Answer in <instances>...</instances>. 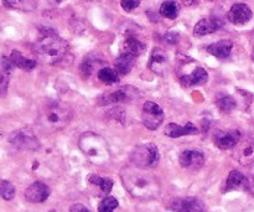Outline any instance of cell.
<instances>
[{
  "mask_svg": "<svg viewBox=\"0 0 254 212\" xmlns=\"http://www.w3.org/2000/svg\"><path fill=\"white\" fill-rule=\"evenodd\" d=\"M169 209L175 212H203L205 205L197 198H175L169 203Z\"/></svg>",
  "mask_w": 254,
  "mask_h": 212,
  "instance_id": "cell-9",
  "label": "cell"
},
{
  "mask_svg": "<svg viewBox=\"0 0 254 212\" xmlns=\"http://www.w3.org/2000/svg\"><path fill=\"white\" fill-rule=\"evenodd\" d=\"M160 160L159 149L155 144L145 143L135 146L130 154V163L141 169L154 168Z\"/></svg>",
  "mask_w": 254,
  "mask_h": 212,
  "instance_id": "cell-5",
  "label": "cell"
},
{
  "mask_svg": "<svg viewBox=\"0 0 254 212\" xmlns=\"http://www.w3.org/2000/svg\"><path fill=\"white\" fill-rule=\"evenodd\" d=\"M0 64H1V67H2V71L5 72H11L12 69H14V64H12L11 59L10 57H6V56H2L1 59H0Z\"/></svg>",
  "mask_w": 254,
  "mask_h": 212,
  "instance_id": "cell-33",
  "label": "cell"
},
{
  "mask_svg": "<svg viewBox=\"0 0 254 212\" xmlns=\"http://www.w3.org/2000/svg\"><path fill=\"white\" fill-rule=\"evenodd\" d=\"M236 160L240 161L243 166H251L254 164V139H241L235 148Z\"/></svg>",
  "mask_w": 254,
  "mask_h": 212,
  "instance_id": "cell-10",
  "label": "cell"
},
{
  "mask_svg": "<svg viewBox=\"0 0 254 212\" xmlns=\"http://www.w3.org/2000/svg\"><path fill=\"white\" fill-rule=\"evenodd\" d=\"M98 78L106 84H114L119 81V73L116 70L103 67L98 71Z\"/></svg>",
  "mask_w": 254,
  "mask_h": 212,
  "instance_id": "cell-25",
  "label": "cell"
},
{
  "mask_svg": "<svg viewBox=\"0 0 254 212\" xmlns=\"http://www.w3.org/2000/svg\"><path fill=\"white\" fill-rule=\"evenodd\" d=\"M160 15L161 16L166 17V19L174 20L178 17L179 11H180V6H179L178 2L175 0H166L161 4L160 6Z\"/></svg>",
  "mask_w": 254,
  "mask_h": 212,
  "instance_id": "cell-24",
  "label": "cell"
},
{
  "mask_svg": "<svg viewBox=\"0 0 254 212\" xmlns=\"http://www.w3.org/2000/svg\"><path fill=\"white\" fill-rule=\"evenodd\" d=\"M121 5L126 11H133L140 5V0H121Z\"/></svg>",
  "mask_w": 254,
  "mask_h": 212,
  "instance_id": "cell-32",
  "label": "cell"
},
{
  "mask_svg": "<svg viewBox=\"0 0 254 212\" xmlns=\"http://www.w3.org/2000/svg\"><path fill=\"white\" fill-rule=\"evenodd\" d=\"M252 16L253 12L251 10V7L247 4H243V2H237V4L233 5L227 14L230 22H232L235 25L247 24L252 19Z\"/></svg>",
  "mask_w": 254,
  "mask_h": 212,
  "instance_id": "cell-13",
  "label": "cell"
},
{
  "mask_svg": "<svg viewBox=\"0 0 254 212\" xmlns=\"http://www.w3.org/2000/svg\"><path fill=\"white\" fill-rule=\"evenodd\" d=\"M15 196V188L10 181H0V198L4 200L10 201L12 200Z\"/></svg>",
  "mask_w": 254,
  "mask_h": 212,
  "instance_id": "cell-29",
  "label": "cell"
},
{
  "mask_svg": "<svg viewBox=\"0 0 254 212\" xmlns=\"http://www.w3.org/2000/svg\"><path fill=\"white\" fill-rule=\"evenodd\" d=\"M222 26V21L217 17H206V19L200 20L193 27V35L195 36H205L212 32L217 31Z\"/></svg>",
  "mask_w": 254,
  "mask_h": 212,
  "instance_id": "cell-16",
  "label": "cell"
},
{
  "mask_svg": "<svg viewBox=\"0 0 254 212\" xmlns=\"http://www.w3.org/2000/svg\"><path fill=\"white\" fill-rule=\"evenodd\" d=\"M248 188V180L241 171L232 170L228 175L226 181L225 191H235V190H245Z\"/></svg>",
  "mask_w": 254,
  "mask_h": 212,
  "instance_id": "cell-20",
  "label": "cell"
},
{
  "mask_svg": "<svg viewBox=\"0 0 254 212\" xmlns=\"http://www.w3.org/2000/svg\"><path fill=\"white\" fill-rule=\"evenodd\" d=\"M10 141L15 148L21 150H36L40 148V141H37L34 132L29 128H22L12 134Z\"/></svg>",
  "mask_w": 254,
  "mask_h": 212,
  "instance_id": "cell-8",
  "label": "cell"
},
{
  "mask_svg": "<svg viewBox=\"0 0 254 212\" xmlns=\"http://www.w3.org/2000/svg\"><path fill=\"white\" fill-rule=\"evenodd\" d=\"M123 49H124V52H127V54H130V55H133V56L136 57V56H139V55L143 54L144 50H145V45H144L143 42L138 39V37L129 36V37H127L126 41H124Z\"/></svg>",
  "mask_w": 254,
  "mask_h": 212,
  "instance_id": "cell-23",
  "label": "cell"
},
{
  "mask_svg": "<svg viewBox=\"0 0 254 212\" xmlns=\"http://www.w3.org/2000/svg\"><path fill=\"white\" fill-rule=\"evenodd\" d=\"M205 164V156L198 150H185L180 155V165L185 169L198 170Z\"/></svg>",
  "mask_w": 254,
  "mask_h": 212,
  "instance_id": "cell-14",
  "label": "cell"
},
{
  "mask_svg": "<svg viewBox=\"0 0 254 212\" xmlns=\"http://www.w3.org/2000/svg\"><path fill=\"white\" fill-rule=\"evenodd\" d=\"M210 1H213V0H210Z\"/></svg>",
  "mask_w": 254,
  "mask_h": 212,
  "instance_id": "cell-38",
  "label": "cell"
},
{
  "mask_svg": "<svg viewBox=\"0 0 254 212\" xmlns=\"http://www.w3.org/2000/svg\"><path fill=\"white\" fill-rule=\"evenodd\" d=\"M73 112L67 103L61 101H49L40 109L39 121L47 131H62L72 121Z\"/></svg>",
  "mask_w": 254,
  "mask_h": 212,
  "instance_id": "cell-2",
  "label": "cell"
},
{
  "mask_svg": "<svg viewBox=\"0 0 254 212\" xmlns=\"http://www.w3.org/2000/svg\"><path fill=\"white\" fill-rule=\"evenodd\" d=\"M121 180L126 190L139 200H155L161 191L160 181L148 169L126 165L121 170Z\"/></svg>",
  "mask_w": 254,
  "mask_h": 212,
  "instance_id": "cell-1",
  "label": "cell"
},
{
  "mask_svg": "<svg viewBox=\"0 0 254 212\" xmlns=\"http://www.w3.org/2000/svg\"><path fill=\"white\" fill-rule=\"evenodd\" d=\"M233 49V44L231 40L223 39L220 41L215 42V44L207 46V52H210L212 56L217 57V59H227L231 55V51Z\"/></svg>",
  "mask_w": 254,
  "mask_h": 212,
  "instance_id": "cell-19",
  "label": "cell"
},
{
  "mask_svg": "<svg viewBox=\"0 0 254 212\" xmlns=\"http://www.w3.org/2000/svg\"><path fill=\"white\" fill-rule=\"evenodd\" d=\"M50 194L51 190L46 184L36 181L25 190V199L31 204H44L49 199Z\"/></svg>",
  "mask_w": 254,
  "mask_h": 212,
  "instance_id": "cell-11",
  "label": "cell"
},
{
  "mask_svg": "<svg viewBox=\"0 0 254 212\" xmlns=\"http://www.w3.org/2000/svg\"><path fill=\"white\" fill-rule=\"evenodd\" d=\"M78 146L86 158L94 165H103L111 158L108 144L98 134L84 133L78 141Z\"/></svg>",
  "mask_w": 254,
  "mask_h": 212,
  "instance_id": "cell-4",
  "label": "cell"
},
{
  "mask_svg": "<svg viewBox=\"0 0 254 212\" xmlns=\"http://www.w3.org/2000/svg\"><path fill=\"white\" fill-rule=\"evenodd\" d=\"M208 74L202 67H197L193 70L190 74L181 76L180 82L184 87H192V86H202L207 82Z\"/></svg>",
  "mask_w": 254,
  "mask_h": 212,
  "instance_id": "cell-17",
  "label": "cell"
},
{
  "mask_svg": "<svg viewBox=\"0 0 254 212\" xmlns=\"http://www.w3.org/2000/svg\"><path fill=\"white\" fill-rule=\"evenodd\" d=\"M139 97V91L135 87L131 86H123L121 88L116 89V91L111 92V93H104L103 96L99 98L98 103L101 106H106V104H113V103H122V102H131Z\"/></svg>",
  "mask_w": 254,
  "mask_h": 212,
  "instance_id": "cell-7",
  "label": "cell"
},
{
  "mask_svg": "<svg viewBox=\"0 0 254 212\" xmlns=\"http://www.w3.org/2000/svg\"><path fill=\"white\" fill-rule=\"evenodd\" d=\"M4 2L11 9L22 10V11H31L36 6L34 0H4Z\"/></svg>",
  "mask_w": 254,
  "mask_h": 212,
  "instance_id": "cell-26",
  "label": "cell"
},
{
  "mask_svg": "<svg viewBox=\"0 0 254 212\" xmlns=\"http://www.w3.org/2000/svg\"><path fill=\"white\" fill-rule=\"evenodd\" d=\"M164 40H165L168 44H171V45L176 44V42H178V40H179V35L175 34V32H168V34L164 36Z\"/></svg>",
  "mask_w": 254,
  "mask_h": 212,
  "instance_id": "cell-35",
  "label": "cell"
},
{
  "mask_svg": "<svg viewBox=\"0 0 254 212\" xmlns=\"http://www.w3.org/2000/svg\"><path fill=\"white\" fill-rule=\"evenodd\" d=\"M141 121L145 128L149 131H155L161 126L164 121V112L159 104L155 102L148 101L143 106V113H141Z\"/></svg>",
  "mask_w": 254,
  "mask_h": 212,
  "instance_id": "cell-6",
  "label": "cell"
},
{
  "mask_svg": "<svg viewBox=\"0 0 254 212\" xmlns=\"http://www.w3.org/2000/svg\"><path fill=\"white\" fill-rule=\"evenodd\" d=\"M241 133L237 129H230L226 132H217L215 136V144L222 150L235 149L241 141Z\"/></svg>",
  "mask_w": 254,
  "mask_h": 212,
  "instance_id": "cell-12",
  "label": "cell"
},
{
  "mask_svg": "<svg viewBox=\"0 0 254 212\" xmlns=\"http://www.w3.org/2000/svg\"><path fill=\"white\" fill-rule=\"evenodd\" d=\"M7 87H9V73L0 71V97L6 96Z\"/></svg>",
  "mask_w": 254,
  "mask_h": 212,
  "instance_id": "cell-31",
  "label": "cell"
},
{
  "mask_svg": "<svg viewBox=\"0 0 254 212\" xmlns=\"http://www.w3.org/2000/svg\"><path fill=\"white\" fill-rule=\"evenodd\" d=\"M34 212H64L62 211V209L60 208V206H44V208L39 209V210L34 211Z\"/></svg>",
  "mask_w": 254,
  "mask_h": 212,
  "instance_id": "cell-36",
  "label": "cell"
},
{
  "mask_svg": "<svg viewBox=\"0 0 254 212\" xmlns=\"http://www.w3.org/2000/svg\"><path fill=\"white\" fill-rule=\"evenodd\" d=\"M118 206L119 203L116 198H113V196H106L98 204V212H114V210Z\"/></svg>",
  "mask_w": 254,
  "mask_h": 212,
  "instance_id": "cell-28",
  "label": "cell"
},
{
  "mask_svg": "<svg viewBox=\"0 0 254 212\" xmlns=\"http://www.w3.org/2000/svg\"><path fill=\"white\" fill-rule=\"evenodd\" d=\"M198 133L197 127L193 126L191 122H189L185 126H179L176 123L168 124L165 129V134L170 138H180L184 136H195Z\"/></svg>",
  "mask_w": 254,
  "mask_h": 212,
  "instance_id": "cell-18",
  "label": "cell"
},
{
  "mask_svg": "<svg viewBox=\"0 0 254 212\" xmlns=\"http://www.w3.org/2000/svg\"><path fill=\"white\" fill-rule=\"evenodd\" d=\"M149 69L156 74L165 73L166 69H168V55L164 50L159 49V47L153 50L150 61H149Z\"/></svg>",
  "mask_w": 254,
  "mask_h": 212,
  "instance_id": "cell-15",
  "label": "cell"
},
{
  "mask_svg": "<svg viewBox=\"0 0 254 212\" xmlns=\"http://www.w3.org/2000/svg\"><path fill=\"white\" fill-rule=\"evenodd\" d=\"M217 106L222 112H231L232 109L236 108L237 103H236V101L233 99V97L226 96V97H222V98L218 99Z\"/></svg>",
  "mask_w": 254,
  "mask_h": 212,
  "instance_id": "cell-30",
  "label": "cell"
},
{
  "mask_svg": "<svg viewBox=\"0 0 254 212\" xmlns=\"http://www.w3.org/2000/svg\"><path fill=\"white\" fill-rule=\"evenodd\" d=\"M134 64H135V56L123 52V54L119 55L114 65H116V71L119 74H128L133 69Z\"/></svg>",
  "mask_w": 254,
  "mask_h": 212,
  "instance_id": "cell-21",
  "label": "cell"
},
{
  "mask_svg": "<svg viewBox=\"0 0 254 212\" xmlns=\"http://www.w3.org/2000/svg\"><path fill=\"white\" fill-rule=\"evenodd\" d=\"M10 59H11L15 67L25 70V71H30V70L36 67V61H35V60L26 59V57H25L21 52L17 51V50H12L11 55H10Z\"/></svg>",
  "mask_w": 254,
  "mask_h": 212,
  "instance_id": "cell-22",
  "label": "cell"
},
{
  "mask_svg": "<svg viewBox=\"0 0 254 212\" xmlns=\"http://www.w3.org/2000/svg\"><path fill=\"white\" fill-rule=\"evenodd\" d=\"M37 56L44 62L55 65L61 61L68 52V42L55 32H45L34 46Z\"/></svg>",
  "mask_w": 254,
  "mask_h": 212,
  "instance_id": "cell-3",
  "label": "cell"
},
{
  "mask_svg": "<svg viewBox=\"0 0 254 212\" xmlns=\"http://www.w3.org/2000/svg\"><path fill=\"white\" fill-rule=\"evenodd\" d=\"M69 212H91V210L87 209L83 204H73L69 208Z\"/></svg>",
  "mask_w": 254,
  "mask_h": 212,
  "instance_id": "cell-34",
  "label": "cell"
},
{
  "mask_svg": "<svg viewBox=\"0 0 254 212\" xmlns=\"http://www.w3.org/2000/svg\"><path fill=\"white\" fill-rule=\"evenodd\" d=\"M88 180L94 186H98L102 190V193L104 194H109L112 191V188H113V181L109 178H101L98 175H91Z\"/></svg>",
  "mask_w": 254,
  "mask_h": 212,
  "instance_id": "cell-27",
  "label": "cell"
},
{
  "mask_svg": "<svg viewBox=\"0 0 254 212\" xmlns=\"http://www.w3.org/2000/svg\"><path fill=\"white\" fill-rule=\"evenodd\" d=\"M130 212H141V211H139V210H133V211H130Z\"/></svg>",
  "mask_w": 254,
  "mask_h": 212,
  "instance_id": "cell-37",
  "label": "cell"
}]
</instances>
